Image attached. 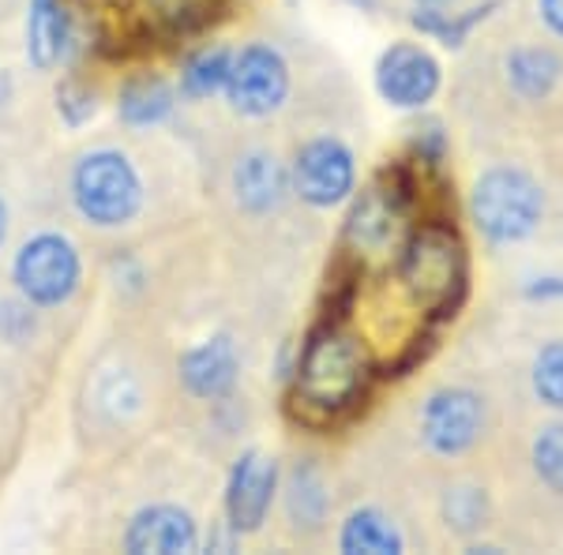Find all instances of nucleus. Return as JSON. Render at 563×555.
Returning a JSON list of instances; mask_svg holds the SVG:
<instances>
[{
  "label": "nucleus",
  "mask_w": 563,
  "mask_h": 555,
  "mask_svg": "<svg viewBox=\"0 0 563 555\" xmlns=\"http://www.w3.org/2000/svg\"><path fill=\"white\" fill-rule=\"evenodd\" d=\"M177 368H180L185 387L192 390L196 398H207V402L230 395V390L238 387V376H241L238 349H233V342L225 338V334L207 338L203 345L188 349L185 357H180Z\"/></svg>",
  "instance_id": "obj_13"
},
{
  "label": "nucleus",
  "mask_w": 563,
  "mask_h": 555,
  "mask_svg": "<svg viewBox=\"0 0 563 555\" xmlns=\"http://www.w3.org/2000/svg\"><path fill=\"white\" fill-rule=\"evenodd\" d=\"M71 203L98 230L129 225L143 211L140 169L132 166V158L124 151H90L71 169Z\"/></svg>",
  "instance_id": "obj_4"
},
{
  "label": "nucleus",
  "mask_w": 563,
  "mask_h": 555,
  "mask_svg": "<svg viewBox=\"0 0 563 555\" xmlns=\"http://www.w3.org/2000/svg\"><path fill=\"white\" fill-rule=\"evenodd\" d=\"M443 514H448V522L455 525L459 533H470V530H477V525H485L488 503L477 488H451L448 499H443Z\"/></svg>",
  "instance_id": "obj_26"
},
{
  "label": "nucleus",
  "mask_w": 563,
  "mask_h": 555,
  "mask_svg": "<svg viewBox=\"0 0 563 555\" xmlns=\"http://www.w3.org/2000/svg\"><path fill=\"white\" fill-rule=\"evenodd\" d=\"M563 76V60L544 45H526L507 57V79L522 98H544Z\"/></svg>",
  "instance_id": "obj_19"
},
{
  "label": "nucleus",
  "mask_w": 563,
  "mask_h": 555,
  "mask_svg": "<svg viewBox=\"0 0 563 555\" xmlns=\"http://www.w3.org/2000/svg\"><path fill=\"white\" fill-rule=\"evenodd\" d=\"M533 390L544 406L563 409V342H549L533 360Z\"/></svg>",
  "instance_id": "obj_23"
},
{
  "label": "nucleus",
  "mask_w": 563,
  "mask_h": 555,
  "mask_svg": "<svg viewBox=\"0 0 563 555\" xmlns=\"http://www.w3.org/2000/svg\"><path fill=\"white\" fill-rule=\"evenodd\" d=\"M406 218H410V180L406 177L376 180V185H368L365 192L353 199L346 214V230H342V252L357 267L398 263L406 236H410Z\"/></svg>",
  "instance_id": "obj_3"
},
{
  "label": "nucleus",
  "mask_w": 563,
  "mask_h": 555,
  "mask_svg": "<svg viewBox=\"0 0 563 555\" xmlns=\"http://www.w3.org/2000/svg\"><path fill=\"white\" fill-rule=\"evenodd\" d=\"M368 387V357L339 323H323L308 334L294 371V398L308 417L334 421L357 406Z\"/></svg>",
  "instance_id": "obj_1"
},
{
  "label": "nucleus",
  "mask_w": 563,
  "mask_h": 555,
  "mask_svg": "<svg viewBox=\"0 0 563 555\" xmlns=\"http://www.w3.org/2000/svg\"><path fill=\"white\" fill-rule=\"evenodd\" d=\"M533 300H563V278H541L530 286Z\"/></svg>",
  "instance_id": "obj_29"
},
{
  "label": "nucleus",
  "mask_w": 563,
  "mask_h": 555,
  "mask_svg": "<svg viewBox=\"0 0 563 555\" xmlns=\"http://www.w3.org/2000/svg\"><path fill=\"white\" fill-rule=\"evenodd\" d=\"M34 331V304H15V300H4L0 304V338L8 342H23L26 334Z\"/></svg>",
  "instance_id": "obj_28"
},
{
  "label": "nucleus",
  "mask_w": 563,
  "mask_h": 555,
  "mask_svg": "<svg viewBox=\"0 0 563 555\" xmlns=\"http://www.w3.org/2000/svg\"><path fill=\"white\" fill-rule=\"evenodd\" d=\"M57 113L68 129H84L98 113V90L87 87L84 79H65V84L57 87Z\"/></svg>",
  "instance_id": "obj_24"
},
{
  "label": "nucleus",
  "mask_w": 563,
  "mask_h": 555,
  "mask_svg": "<svg viewBox=\"0 0 563 555\" xmlns=\"http://www.w3.org/2000/svg\"><path fill=\"white\" fill-rule=\"evenodd\" d=\"M413 158H421V166H440L443 154H448V132L440 121H421L410 135Z\"/></svg>",
  "instance_id": "obj_27"
},
{
  "label": "nucleus",
  "mask_w": 563,
  "mask_h": 555,
  "mask_svg": "<svg viewBox=\"0 0 563 555\" xmlns=\"http://www.w3.org/2000/svg\"><path fill=\"white\" fill-rule=\"evenodd\" d=\"M448 0H421V8H443Z\"/></svg>",
  "instance_id": "obj_32"
},
{
  "label": "nucleus",
  "mask_w": 563,
  "mask_h": 555,
  "mask_svg": "<svg viewBox=\"0 0 563 555\" xmlns=\"http://www.w3.org/2000/svg\"><path fill=\"white\" fill-rule=\"evenodd\" d=\"M79 278H84V259L65 233H38L15 252L12 281L34 308L65 304L79 289Z\"/></svg>",
  "instance_id": "obj_6"
},
{
  "label": "nucleus",
  "mask_w": 563,
  "mask_h": 555,
  "mask_svg": "<svg viewBox=\"0 0 563 555\" xmlns=\"http://www.w3.org/2000/svg\"><path fill=\"white\" fill-rule=\"evenodd\" d=\"M177 106V90L166 84L162 76H132L129 84L117 95V113L129 129H151V124H162Z\"/></svg>",
  "instance_id": "obj_16"
},
{
  "label": "nucleus",
  "mask_w": 563,
  "mask_h": 555,
  "mask_svg": "<svg viewBox=\"0 0 563 555\" xmlns=\"http://www.w3.org/2000/svg\"><path fill=\"white\" fill-rule=\"evenodd\" d=\"M541 15H544V23L563 38V0H541Z\"/></svg>",
  "instance_id": "obj_30"
},
{
  "label": "nucleus",
  "mask_w": 563,
  "mask_h": 555,
  "mask_svg": "<svg viewBox=\"0 0 563 555\" xmlns=\"http://www.w3.org/2000/svg\"><path fill=\"white\" fill-rule=\"evenodd\" d=\"M398 275L421 312L443 315L466 293V248L459 233L443 222H424L406 236Z\"/></svg>",
  "instance_id": "obj_2"
},
{
  "label": "nucleus",
  "mask_w": 563,
  "mask_h": 555,
  "mask_svg": "<svg viewBox=\"0 0 563 555\" xmlns=\"http://www.w3.org/2000/svg\"><path fill=\"white\" fill-rule=\"evenodd\" d=\"M286 511L297 530H320L331 511V491L323 485V473L312 462H301L286 480Z\"/></svg>",
  "instance_id": "obj_17"
},
{
  "label": "nucleus",
  "mask_w": 563,
  "mask_h": 555,
  "mask_svg": "<svg viewBox=\"0 0 563 555\" xmlns=\"http://www.w3.org/2000/svg\"><path fill=\"white\" fill-rule=\"evenodd\" d=\"M275 485H278L275 458H267L260 451L241 454L238 466L230 473V485H225V514H230L233 533H256L267 522Z\"/></svg>",
  "instance_id": "obj_11"
},
{
  "label": "nucleus",
  "mask_w": 563,
  "mask_h": 555,
  "mask_svg": "<svg viewBox=\"0 0 563 555\" xmlns=\"http://www.w3.org/2000/svg\"><path fill=\"white\" fill-rule=\"evenodd\" d=\"M289 95V68L278 49L271 45H244L233 53L230 79H225V98L244 116H267L286 102Z\"/></svg>",
  "instance_id": "obj_7"
},
{
  "label": "nucleus",
  "mask_w": 563,
  "mask_h": 555,
  "mask_svg": "<svg viewBox=\"0 0 563 555\" xmlns=\"http://www.w3.org/2000/svg\"><path fill=\"white\" fill-rule=\"evenodd\" d=\"M230 65H233V53L222 49V45H207V49L192 53V57L185 60V71H180V95L211 98L218 90H225Z\"/></svg>",
  "instance_id": "obj_20"
},
{
  "label": "nucleus",
  "mask_w": 563,
  "mask_h": 555,
  "mask_svg": "<svg viewBox=\"0 0 563 555\" xmlns=\"http://www.w3.org/2000/svg\"><path fill=\"white\" fill-rule=\"evenodd\" d=\"M71 31L60 0H31L26 4V57L38 71H49L68 53Z\"/></svg>",
  "instance_id": "obj_15"
},
{
  "label": "nucleus",
  "mask_w": 563,
  "mask_h": 555,
  "mask_svg": "<svg viewBox=\"0 0 563 555\" xmlns=\"http://www.w3.org/2000/svg\"><path fill=\"white\" fill-rule=\"evenodd\" d=\"M4 236H8V207H4V199H0V244H4Z\"/></svg>",
  "instance_id": "obj_31"
},
{
  "label": "nucleus",
  "mask_w": 563,
  "mask_h": 555,
  "mask_svg": "<svg viewBox=\"0 0 563 555\" xmlns=\"http://www.w3.org/2000/svg\"><path fill=\"white\" fill-rule=\"evenodd\" d=\"M353 180H357L353 154L346 143L334 140V135H320V140L305 143V147L297 151L294 188L308 207L327 211V207L346 203L353 196Z\"/></svg>",
  "instance_id": "obj_8"
},
{
  "label": "nucleus",
  "mask_w": 563,
  "mask_h": 555,
  "mask_svg": "<svg viewBox=\"0 0 563 555\" xmlns=\"http://www.w3.org/2000/svg\"><path fill=\"white\" fill-rule=\"evenodd\" d=\"M533 469L549 488L563 491V424H552L533 440Z\"/></svg>",
  "instance_id": "obj_25"
},
{
  "label": "nucleus",
  "mask_w": 563,
  "mask_h": 555,
  "mask_svg": "<svg viewBox=\"0 0 563 555\" xmlns=\"http://www.w3.org/2000/svg\"><path fill=\"white\" fill-rule=\"evenodd\" d=\"M376 90L398 109H421L440 90V65L417 42H395L376 60Z\"/></svg>",
  "instance_id": "obj_9"
},
{
  "label": "nucleus",
  "mask_w": 563,
  "mask_h": 555,
  "mask_svg": "<svg viewBox=\"0 0 563 555\" xmlns=\"http://www.w3.org/2000/svg\"><path fill=\"white\" fill-rule=\"evenodd\" d=\"M481 424H485V406H481L474 390H462V387L435 390L421 417L424 443L435 454H462L466 447H474Z\"/></svg>",
  "instance_id": "obj_10"
},
{
  "label": "nucleus",
  "mask_w": 563,
  "mask_h": 555,
  "mask_svg": "<svg viewBox=\"0 0 563 555\" xmlns=\"http://www.w3.org/2000/svg\"><path fill=\"white\" fill-rule=\"evenodd\" d=\"M151 15L162 31L188 34L214 20V0H151Z\"/></svg>",
  "instance_id": "obj_22"
},
{
  "label": "nucleus",
  "mask_w": 563,
  "mask_h": 555,
  "mask_svg": "<svg viewBox=\"0 0 563 555\" xmlns=\"http://www.w3.org/2000/svg\"><path fill=\"white\" fill-rule=\"evenodd\" d=\"M199 533L185 507H143L124 530V552L132 555H180L196 552Z\"/></svg>",
  "instance_id": "obj_12"
},
{
  "label": "nucleus",
  "mask_w": 563,
  "mask_h": 555,
  "mask_svg": "<svg viewBox=\"0 0 563 555\" xmlns=\"http://www.w3.org/2000/svg\"><path fill=\"white\" fill-rule=\"evenodd\" d=\"M339 548L346 555H398L402 552V533L387 514L365 507V511H353L346 518Z\"/></svg>",
  "instance_id": "obj_18"
},
{
  "label": "nucleus",
  "mask_w": 563,
  "mask_h": 555,
  "mask_svg": "<svg viewBox=\"0 0 563 555\" xmlns=\"http://www.w3.org/2000/svg\"><path fill=\"white\" fill-rule=\"evenodd\" d=\"M474 222L496 244L522 241L538 230L544 196L538 180L522 169H488L474 185Z\"/></svg>",
  "instance_id": "obj_5"
},
{
  "label": "nucleus",
  "mask_w": 563,
  "mask_h": 555,
  "mask_svg": "<svg viewBox=\"0 0 563 555\" xmlns=\"http://www.w3.org/2000/svg\"><path fill=\"white\" fill-rule=\"evenodd\" d=\"M286 188H289L286 169H282V162L267 151L244 154L238 162V169H233V192H238V203L252 214L275 211L282 199H286Z\"/></svg>",
  "instance_id": "obj_14"
},
{
  "label": "nucleus",
  "mask_w": 563,
  "mask_h": 555,
  "mask_svg": "<svg viewBox=\"0 0 563 555\" xmlns=\"http://www.w3.org/2000/svg\"><path fill=\"white\" fill-rule=\"evenodd\" d=\"M496 4H481V8H470L466 15H448L443 8H417L413 12V26L421 34H432L435 42L443 45H459L466 42V34L474 31L481 20H488V12H493Z\"/></svg>",
  "instance_id": "obj_21"
}]
</instances>
